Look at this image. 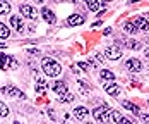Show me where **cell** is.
<instances>
[{
  "instance_id": "obj_19",
  "label": "cell",
  "mask_w": 149,
  "mask_h": 124,
  "mask_svg": "<svg viewBox=\"0 0 149 124\" xmlns=\"http://www.w3.org/2000/svg\"><path fill=\"white\" fill-rule=\"evenodd\" d=\"M125 46L130 48V50H139V48H141V43H139L137 40H127V42H125Z\"/></svg>"
},
{
  "instance_id": "obj_33",
  "label": "cell",
  "mask_w": 149,
  "mask_h": 124,
  "mask_svg": "<svg viewBox=\"0 0 149 124\" xmlns=\"http://www.w3.org/2000/svg\"><path fill=\"white\" fill-rule=\"evenodd\" d=\"M7 46V43H0V48H5Z\"/></svg>"
},
{
  "instance_id": "obj_16",
  "label": "cell",
  "mask_w": 149,
  "mask_h": 124,
  "mask_svg": "<svg viewBox=\"0 0 149 124\" xmlns=\"http://www.w3.org/2000/svg\"><path fill=\"white\" fill-rule=\"evenodd\" d=\"M100 78H101L103 81H110V83L115 81V74H113L111 71H108V69H103V71L100 73Z\"/></svg>"
},
{
  "instance_id": "obj_22",
  "label": "cell",
  "mask_w": 149,
  "mask_h": 124,
  "mask_svg": "<svg viewBox=\"0 0 149 124\" xmlns=\"http://www.w3.org/2000/svg\"><path fill=\"white\" fill-rule=\"evenodd\" d=\"M7 66H9L10 69H17V67H19V62L15 61L12 55H7Z\"/></svg>"
},
{
  "instance_id": "obj_12",
  "label": "cell",
  "mask_w": 149,
  "mask_h": 124,
  "mask_svg": "<svg viewBox=\"0 0 149 124\" xmlns=\"http://www.w3.org/2000/svg\"><path fill=\"white\" fill-rule=\"evenodd\" d=\"M10 26L15 28L17 31H22L24 30V23H22V19L19 17V16H12L10 17Z\"/></svg>"
},
{
  "instance_id": "obj_8",
  "label": "cell",
  "mask_w": 149,
  "mask_h": 124,
  "mask_svg": "<svg viewBox=\"0 0 149 124\" xmlns=\"http://www.w3.org/2000/svg\"><path fill=\"white\" fill-rule=\"evenodd\" d=\"M134 24L137 26V30H141V31H149V21L146 19V17H137L134 21Z\"/></svg>"
},
{
  "instance_id": "obj_13",
  "label": "cell",
  "mask_w": 149,
  "mask_h": 124,
  "mask_svg": "<svg viewBox=\"0 0 149 124\" xmlns=\"http://www.w3.org/2000/svg\"><path fill=\"white\" fill-rule=\"evenodd\" d=\"M88 114H89V110L86 107H75L74 108V117L75 119H81V121H82V119L88 117Z\"/></svg>"
},
{
  "instance_id": "obj_2",
  "label": "cell",
  "mask_w": 149,
  "mask_h": 124,
  "mask_svg": "<svg viewBox=\"0 0 149 124\" xmlns=\"http://www.w3.org/2000/svg\"><path fill=\"white\" fill-rule=\"evenodd\" d=\"M93 116H94L96 121L106 123V121L110 119V107H108V105H100V107H96L93 110Z\"/></svg>"
},
{
  "instance_id": "obj_21",
  "label": "cell",
  "mask_w": 149,
  "mask_h": 124,
  "mask_svg": "<svg viewBox=\"0 0 149 124\" xmlns=\"http://www.w3.org/2000/svg\"><path fill=\"white\" fill-rule=\"evenodd\" d=\"M9 35H10V30L3 23H0V38H9Z\"/></svg>"
},
{
  "instance_id": "obj_34",
  "label": "cell",
  "mask_w": 149,
  "mask_h": 124,
  "mask_svg": "<svg viewBox=\"0 0 149 124\" xmlns=\"http://www.w3.org/2000/svg\"><path fill=\"white\" fill-rule=\"evenodd\" d=\"M14 124H21V123H17V121H15V123H14Z\"/></svg>"
},
{
  "instance_id": "obj_6",
  "label": "cell",
  "mask_w": 149,
  "mask_h": 124,
  "mask_svg": "<svg viewBox=\"0 0 149 124\" xmlns=\"http://www.w3.org/2000/svg\"><path fill=\"white\" fill-rule=\"evenodd\" d=\"M84 16H81V14H72L69 19H67V24L69 26H81V24H84Z\"/></svg>"
},
{
  "instance_id": "obj_3",
  "label": "cell",
  "mask_w": 149,
  "mask_h": 124,
  "mask_svg": "<svg viewBox=\"0 0 149 124\" xmlns=\"http://www.w3.org/2000/svg\"><path fill=\"white\" fill-rule=\"evenodd\" d=\"M104 55L110 61H118L120 57H122V50L118 48V45H110L104 48Z\"/></svg>"
},
{
  "instance_id": "obj_11",
  "label": "cell",
  "mask_w": 149,
  "mask_h": 124,
  "mask_svg": "<svg viewBox=\"0 0 149 124\" xmlns=\"http://www.w3.org/2000/svg\"><path fill=\"white\" fill-rule=\"evenodd\" d=\"M127 69H130L134 73H139L142 69V64H141V61H137V59H129L127 61Z\"/></svg>"
},
{
  "instance_id": "obj_27",
  "label": "cell",
  "mask_w": 149,
  "mask_h": 124,
  "mask_svg": "<svg viewBox=\"0 0 149 124\" xmlns=\"http://www.w3.org/2000/svg\"><path fill=\"white\" fill-rule=\"evenodd\" d=\"M5 64H7V55L0 54V69H5Z\"/></svg>"
},
{
  "instance_id": "obj_29",
  "label": "cell",
  "mask_w": 149,
  "mask_h": 124,
  "mask_svg": "<svg viewBox=\"0 0 149 124\" xmlns=\"http://www.w3.org/2000/svg\"><path fill=\"white\" fill-rule=\"evenodd\" d=\"M118 124H134V123H132L130 119H125V117H122V119H120V123H118Z\"/></svg>"
},
{
  "instance_id": "obj_10",
  "label": "cell",
  "mask_w": 149,
  "mask_h": 124,
  "mask_svg": "<svg viewBox=\"0 0 149 124\" xmlns=\"http://www.w3.org/2000/svg\"><path fill=\"white\" fill-rule=\"evenodd\" d=\"M52 88H53V92H55V93H58L60 97H62V95H65V93H67V85H65V83H63V81H55V83H53V86H52Z\"/></svg>"
},
{
  "instance_id": "obj_23",
  "label": "cell",
  "mask_w": 149,
  "mask_h": 124,
  "mask_svg": "<svg viewBox=\"0 0 149 124\" xmlns=\"http://www.w3.org/2000/svg\"><path fill=\"white\" fill-rule=\"evenodd\" d=\"M60 102H62V104H63V102H65V104H69V102H74V95H72V93H65V95H62V97H60L58 98Z\"/></svg>"
},
{
  "instance_id": "obj_4",
  "label": "cell",
  "mask_w": 149,
  "mask_h": 124,
  "mask_svg": "<svg viewBox=\"0 0 149 124\" xmlns=\"http://www.w3.org/2000/svg\"><path fill=\"white\" fill-rule=\"evenodd\" d=\"M19 12L24 16V17H28V19H36L38 17V12L31 5H28V4H21L19 5Z\"/></svg>"
},
{
  "instance_id": "obj_30",
  "label": "cell",
  "mask_w": 149,
  "mask_h": 124,
  "mask_svg": "<svg viewBox=\"0 0 149 124\" xmlns=\"http://www.w3.org/2000/svg\"><path fill=\"white\" fill-rule=\"evenodd\" d=\"M141 117H142V121H144V124H149V116H146V114H142Z\"/></svg>"
},
{
  "instance_id": "obj_26",
  "label": "cell",
  "mask_w": 149,
  "mask_h": 124,
  "mask_svg": "<svg viewBox=\"0 0 149 124\" xmlns=\"http://www.w3.org/2000/svg\"><path fill=\"white\" fill-rule=\"evenodd\" d=\"M111 119H113L115 123H120V119H122V114H120V110H111Z\"/></svg>"
},
{
  "instance_id": "obj_5",
  "label": "cell",
  "mask_w": 149,
  "mask_h": 124,
  "mask_svg": "<svg viewBox=\"0 0 149 124\" xmlns=\"http://www.w3.org/2000/svg\"><path fill=\"white\" fill-rule=\"evenodd\" d=\"M2 92H3V93H7L9 97H14V98H24V97H26L24 93L21 92L19 88H15V86H7V88H3Z\"/></svg>"
},
{
  "instance_id": "obj_1",
  "label": "cell",
  "mask_w": 149,
  "mask_h": 124,
  "mask_svg": "<svg viewBox=\"0 0 149 124\" xmlns=\"http://www.w3.org/2000/svg\"><path fill=\"white\" fill-rule=\"evenodd\" d=\"M41 66H43L45 74H46V76H50V78H55V76H58L60 73H62L60 64H58V62H55L53 59H50V57H45L43 62H41Z\"/></svg>"
},
{
  "instance_id": "obj_35",
  "label": "cell",
  "mask_w": 149,
  "mask_h": 124,
  "mask_svg": "<svg viewBox=\"0 0 149 124\" xmlns=\"http://www.w3.org/2000/svg\"><path fill=\"white\" fill-rule=\"evenodd\" d=\"M148 16H149V14H148Z\"/></svg>"
},
{
  "instance_id": "obj_15",
  "label": "cell",
  "mask_w": 149,
  "mask_h": 124,
  "mask_svg": "<svg viewBox=\"0 0 149 124\" xmlns=\"http://www.w3.org/2000/svg\"><path fill=\"white\" fill-rule=\"evenodd\" d=\"M77 90H79V95L84 97V98L89 95V86H88L84 81H77Z\"/></svg>"
},
{
  "instance_id": "obj_18",
  "label": "cell",
  "mask_w": 149,
  "mask_h": 124,
  "mask_svg": "<svg viewBox=\"0 0 149 124\" xmlns=\"http://www.w3.org/2000/svg\"><path fill=\"white\" fill-rule=\"evenodd\" d=\"M0 14H10V4L9 2H2L0 0Z\"/></svg>"
},
{
  "instance_id": "obj_20",
  "label": "cell",
  "mask_w": 149,
  "mask_h": 124,
  "mask_svg": "<svg viewBox=\"0 0 149 124\" xmlns=\"http://www.w3.org/2000/svg\"><path fill=\"white\" fill-rule=\"evenodd\" d=\"M46 81L45 79H38V83H36V92L38 93H45L46 92Z\"/></svg>"
},
{
  "instance_id": "obj_24",
  "label": "cell",
  "mask_w": 149,
  "mask_h": 124,
  "mask_svg": "<svg viewBox=\"0 0 149 124\" xmlns=\"http://www.w3.org/2000/svg\"><path fill=\"white\" fill-rule=\"evenodd\" d=\"M88 7H89V11L94 12V11H98L100 7H103V4H101V2H88Z\"/></svg>"
},
{
  "instance_id": "obj_31",
  "label": "cell",
  "mask_w": 149,
  "mask_h": 124,
  "mask_svg": "<svg viewBox=\"0 0 149 124\" xmlns=\"http://www.w3.org/2000/svg\"><path fill=\"white\" fill-rule=\"evenodd\" d=\"M48 116H50L52 119H55V114H53V110H52V108H48Z\"/></svg>"
},
{
  "instance_id": "obj_14",
  "label": "cell",
  "mask_w": 149,
  "mask_h": 124,
  "mask_svg": "<svg viewBox=\"0 0 149 124\" xmlns=\"http://www.w3.org/2000/svg\"><path fill=\"white\" fill-rule=\"evenodd\" d=\"M122 105L127 108V110H130L132 114H135V116H141V110H139V107H137L135 104H132V102H129V100H123V102H122Z\"/></svg>"
},
{
  "instance_id": "obj_32",
  "label": "cell",
  "mask_w": 149,
  "mask_h": 124,
  "mask_svg": "<svg viewBox=\"0 0 149 124\" xmlns=\"http://www.w3.org/2000/svg\"><path fill=\"white\" fill-rule=\"evenodd\" d=\"M144 55H146V59L149 61V50H146V54H144Z\"/></svg>"
},
{
  "instance_id": "obj_25",
  "label": "cell",
  "mask_w": 149,
  "mask_h": 124,
  "mask_svg": "<svg viewBox=\"0 0 149 124\" xmlns=\"http://www.w3.org/2000/svg\"><path fill=\"white\" fill-rule=\"evenodd\" d=\"M0 116H2V117H7V116H9V107H7L3 102H0Z\"/></svg>"
},
{
  "instance_id": "obj_7",
  "label": "cell",
  "mask_w": 149,
  "mask_h": 124,
  "mask_svg": "<svg viewBox=\"0 0 149 124\" xmlns=\"http://www.w3.org/2000/svg\"><path fill=\"white\" fill-rule=\"evenodd\" d=\"M104 92L108 93V95H111V97H118L120 88H118L117 83H106V85H104Z\"/></svg>"
},
{
  "instance_id": "obj_28",
  "label": "cell",
  "mask_w": 149,
  "mask_h": 124,
  "mask_svg": "<svg viewBox=\"0 0 149 124\" xmlns=\"http://www.w3.org/2000/svg\"><path fill=\"white\" fill-rule=\"evenodd\" d=\"M77 67H81L82 71H89V64H86V62H79Z\"/></svg>"
},
{
  "instance_id": "obj_9",
  "label": "cell",
  "mask_w": 149,
  "mask_h": 124,
  "mask_svg": "<svg viewBox=\"0 0 149 124\" xmlns=\"http://www.w3.org/2000/svg\"><path fill=\"white\" fill-rule=\"evenodd\" d=\"M41 14H43V17H45V21L48 23V24H55V23H57V17H55V14H53L48 7H45V9L41 11Z\"/></svg>"
},
{
  "instance_id": "obj_17",
  "label": "cell",
  "mask_w": 149,
  "mask_h": 124,
  "mask_svg": "<svg viewBox=\"0 0 149 124\" xmlns=\"http://www.w3.org/2000/svg\"><path fill=\"white\" fill-rule=\"evenodd\" d=\"M123 28H125V31H127V33H130V35H135V33L139 31V30H137V26L134 24V21H127Z\"/></svg>"
}]
</instances>
